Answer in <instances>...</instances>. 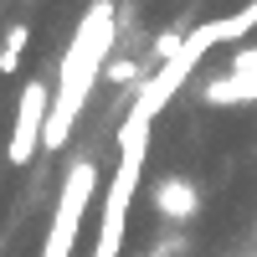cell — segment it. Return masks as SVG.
Wrapping results in <instances>:
<instances>
[{
  "label": "cell",
  "mask_w": 257,
  "mask_h": 257,
  "mask_svg": "<svg viewBox=\"0 0 257 257\" xmlns=\"http://www.w3.org/2000/svg\"><path fill=\"white\" fill-rule=\"evenodd\" d=\"M144 160H149V128H118V170L108 180V201H103V226H98L93 257H118L123 252V221H128V206H134Z\"/></svg>",
  "instance_id": "obj_3"
},
{
  "label": "cell",
  "mask_w": 257,
  "mask_h": 257,
  "mask_svg": "<svg viewBox=\"0 0 257 257\" xmlns=\"http://www.w3.org/2000/svg\"><path fill=\"white\" fill-rule=\"evenodd\" d=\"M93 190H98V165L93 160H72L67 180H62V196H57V211H52V231H47L41 257H72L77 226H82V211H88Z\"/></svg>",
  "instance_id": "obj_4"
},
{
  "label": "cell",
  "mask_w": 257,
  "mask_h": 257,
  "mask_svg": "<svg viewBox=\"0 0 257 257\" xmlns=\"http://www.w3.org/2000/svg\"><path fill=\"white\" fill-rule=\"evenodd\" d=\"M26 41H31V26H21V21H16V26L6 31V41H0V72H16L21 67V57H26Z\"/></svg>",
  "instance_id": "obj_8"
},
{
  "label": "cell",
  "mask_w": 257,
  "mask_h": 257,
  "mask_svg": "<svg viewBox=\"0 0 257 257\" xmlns=\"http://www.w3.org/2000/svg\"><path fill=\"white\" fill-rule=\"evenodd\" d=\"M155 206H160V216H170V221H190V216L201 211V196H196V185H190V180L170 175V180L155 185Z\"/></svg>",
  "instance_id": "obj_7"
},
{
  "label": "cell",
  "mask_w": 257,
  "mask_h": 257,
  "mask_svg": "<svg viewBox=\"0 0 257 257\" xmlns=\"http://www.w3.org/2000/svg\"><path fill=\"white\" fill-rule=\"evenodd\" d=\"M47 108H52V93L47 82H26L16 103V123H11V139H6V160L11 165H31L36 160V144H41V128H47Z\"/></svg>",
  "instance_id": "obj_5"
},
{
  "label": "cell",
  "mask_w": 257,
  "mask_h": 257,
  "mask_svg": "<svg viewBox=\"0 0 257 257\" xmlns=\"http://www.w3.org/2000/svg\"><path fill=\"white\" fill-rule=\"evenodd\" d=\"M206 98L221 103V108H231V103H257V47H242L231 57V72L206 82Z\"/></svg>",
  "instance_id": "obj_6"
},
{
  "label": "cell",
  "mask_w": 257,
  "mask_h": 257,
  "mask_svg": "<svg viewBox=\"0 0 257 257\" xmlns=\"http://www.w3.org/2000/svg\"><path fill=\"white\" fill-rule=\"evenodd\" d=\"M103 77H113V82H134L139 72H134V62H113V57H108V67H103Z\"/></svg>",
  "instance_id": "obj_9"
},
{
  "label": "cell",
  "mask_w": 257,
  "mask_h": 257,
  "mask_svg": "<svg viewBox=\"0 0 257 257\" xmlns=\"http://www.w3.org/2000/svg\"><path fill=\"white\" fill-rule=\"evenodd\" d=\"M211 47H221L216 21H201L196 31H185V36H180V47H175V57H165V62H160V72H149V77L139 82V98H134V108H128L123 128H155V118L165 113V103L190 82V72L201 67V57H206Z\"/></svg>",
  "instance_id": "obj_2"
},
{
  "label": "cell",
  "mask_w": 257,
  "mask_h": 257,
  "mask_svg": "<svg viewBox=\"0 0 257 257\" xmlns=\"http://www.w3.org/2000/svg\"><path fill=\"white\" fill-rule=\"evenodd\" d=\"M175 47H180V31H165V36L155 41V52H160V62H165V57H175Z\"/></svg>",
  "instance_id": "obj_10"
},
{
  "label": "cell",
  "mask_w": 257,
  "mask_h": 257,
  "mask_svg": "<svg viewBox=\"0 0 257 257\" xmlns=\"http://www.w3.org/2000/svg\"><path fill=\"white\" fill-rule=\"evenodd\" d=\"M113 11H118L113 0H93V6L82 11V21H77V31L67 41V52H62V62H57V93H52V108H47V128H41V144H47V149H62L72 139L82 103L93 98V82L103 77V67H108V57L118 47Z\"/></svg>",
  "instance_id": "obj_1"
}]
</instances>
